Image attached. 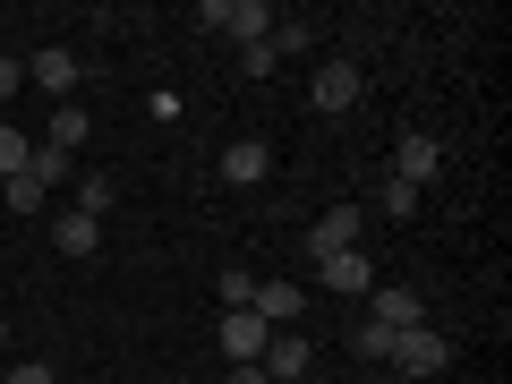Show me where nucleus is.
Returning a JSON list of instances; mask_svg holds the SVG:
<instances>
[{
    "instance_id": "nucleus-2",
    "label": "nucleus",
    "mask_w": 512,
    "mask_h": 384,
    "mask_svg": "<svg viewBox=\"0 0 512 384\" xmlns=\"http://www.w3.org/2000/svg\"><path fill=\"white\" fill-rule=\"evenodd\" d=\"M444 333H427V325H410V333H393V359L384 367H402V376H444Z\"/></svg>"
},
{
    "instance_id": "nucleus-26",
    "label": "nucleus",
    "mask_w": 512,
    "mask_h": 384,
    "mask_svg": "<svg viewBox=\"0 0 512 384\" xmlns=\"http://www.w3.org/2000/svg\"><path fill=\"white\" fill-rule=\"evenodd\" d=\"M231 384H274V376H265V367H231Z\"/></svg>"
},
{
    "instance_id": "nucleus-12",
    "label": "nucleus",
    "mask_w": 512,
    "mask_h": 384,
    "mask_svg": "<svg viewBox=\"0 0 512 384\" xmlns=\"http://www.w3.org/2000/svg\"><path fill=\"white\" fill-rule=\"evenodd\" d=\"M26 77H35L43 94H69V86H77V52H60V43H52V52L26 60Z\"/></svg>"
},
{
    "instance_id": "nucleus-17",
    "label": "nucleus",
    "mask_w": 512,
    "mask_h": 384,
    "mask_svg": "<svg viewBox=\"0 0 512 384\" xmlns=\"http://www.w3.org/2000/svg\"><path fill=\"white\" fill-rule=\"evenodd\" d=\"M43 146L77 154V146H86V111H77V103H60V111H52V137H43Z\"/></svg>"
},
{
    "instance_id": "nucleus-5",
    "label": "nucleus",
    "mask_w": 512,
    "mask_h": 384,
    "mask_svg": "<svg viewBox=\"0 0 512 384\" xmlns=\"http://www.w3.org/2000/svg\"><path fill=\"white\" fill-rule=\"evenodd\" d=\"M316 282H325V291H342V299H367V291H376V265H367V248H342V256H325V265H316Z\"/></svg>"
},
{
    "instance_id": "nucleus-8",
    "label": "nucleus",
    "mask_w": 512,
    "mask_h": 384,
    "mask_svg": "<svg viewBox=\"0 0 512 384\" xmlns=\"http://www.w3.org/2000/svg\"><path fill=\"white\" fill-rule=\"evenodd\" d=\"M256 367H265L274 384H299V367H308V342H299V325L265 333V359H256Z\"/></svg>"
},
{
    "instance_id": "nucleus-20",
    "label": "nucleus",
    "mask_w": 512,
    "mask_h": 384,
    "mask_svg": "<svg viewBox=\"0 0 512 384\" xmlns=\"http://www.w3.org/2000/svg\"><path fill=\"white\" fill-rule=\"evenodd\" d=\"M350 342H359V359H393V325H376V316H367Z\"/></svg>"
},
{
    "instance_id": "nucleus-13",
    "label": "nucleus",
    "mask_w": 512,
    "mask_h": 384,
    "mask_svg": "<svg viewBox=\"0 0 512 384\" xmlns=\"http://www.w3.org/2000/svg\"><path fill=\"white\" fill-rule=\"evenodd\" d=\"M52 248H60V256H94V248H103V222L60 214V222H52Z\"/></svg>"
},
{
    "instance_id": "nucleus-24",
    "label": "nucleus",
    "mask_w": 512,
    "mask_h": 384,
    "mask_svg": "<svg viewBox=\"0 0 512 384\" xmlns=\"http://www.w3.org/2000/svg\"><path fill=\"white\" fill-rule=\"evenodd\" d=\"M9 384H60V376H52V367H35V359H18V367H9Z\"/></svg>"
},
{
    "instance_id": "nucleus-18",
    "label": "nucleus",
    "mask_w": 512,
    "mask_h": 384,
    "mask_svg": "<svg viewBox=\"0 0 512 384\" xmlns=\"http://www.w3.org/2000/svg\"><path fill=\"white\" fill-rule=\"evenodd\" d=\"M26 154H35V146L18 137V120H0V180H18V171H26Z\"/></svg>"
},
{
    "instance_id": "nucleus-23",
    "label": "nucleus",
    "mask_w": 512,
    "mask_h": 384,
    "mask_svg": "<svg viewBox=\"0 0 512 384\" xmlns=\"http://www.w3.org/2000/svg\"><path fill=\"white\" fill-rule=\"evenodd\" d=\"M265 43H274V52L291 60V52H308V26H291V18H274V35H265Z\"/></svg>"
},
{
    "instance_id": "nucleus-25",
    "label": "nucleus",
    "mask_w": 512,
    "mask_h": 384,
    "mask_svg": "<svg viewBox=\"0 0 512 384\" xmlns=\"http://www.w3.org/2000/svg\"><path fill=\"white\" fill-rule=\"evenodd\" d=\"M0 94H18V60L9 52H0Z\"/></svg>"
},
{
    "instance_id": "nucleus-15",
    "label": "nucleus",
    "mask_w": 512,
    "mask_h": 384,
    "mask_svg": "<svg viewBox=\"0 0 512 384\" xmlns=\"http://www.w3.org/2000/svg\"><path fill=\"white\" fill-rule=\"evenodd\" d=\"M111 197H120V188H111V171H77V205H69V214L103 222V214H111Z\"/></svg>"
},
{
    "instance_id": "nucleus-22",
    "label": "nucleus",
    "mask_w": 512,
    "mask_h": 384,
    "mask_svg": "<svg viewBox=\"0 0 512 384\" xmlns=\"http://www.w3.org/2000/svg\"><path fill=\"white\" fill-rule=\"evenodd\" d=\"M239 69H248V77H274L282 52H274V43H248V52H239Z\"/></svg>"
},
{
    "instance_id": "nucleus-1",
    "label": "nucleus",
    "mask_w": 512,
    "mask_h": 384,
    "mask_svg": "<svg viewBox=\"0 0 512 384\" xmlns=\"http://www.w3.org/2000/svg\"><path fill=\"white\" fill-rule=\"evenodd\" d=\"M205 26H214L222 43H239V52H248V43L274 35V9H265V0H205Z\"/></svg>"
},
{
    "instance_id": "nucleus-3",
    "label": "nucleus",
    "mask_w": 512,
    "mask_h": 384,
    "mask_svg": "<svg viewBox=\"0 0 512 384\" xmlns=\"http://www.w3.org/2000/svg\"><path fill=\"white\" fill-rule=\"evenodd\" d=\"M265 333H274V325H265L256 308H222V359H231V367H256V359H265Z\"/></svg>"
},
{
    "instance_id": "nucleus-27",
    "label": "nucleus",
    "mask_w": 512,
    "mask_h": 384,
    "mask_svg": "<svg viewBox=\"0 0 512 384\" xmlns=\"http://www.w3.org/2000/svg\"><path fill=\"white\" fill-rule=\"evenodd\" d=\"M0 350H9V325H0Z\"/></svg>"
},
{
    "instance_id": "nucleus-19",
    "label": "nucleus",
    "mask_w": 512,
    "mask_h": 384,
    "mask_svg": "<svg viewBox=\"0 0 512 384\" xmlns=\"http://www.w3.org/2000/svg\"><path fill=\"white\" fill-rule=\"evenodd\" d=\"M376 205H384L393 222H419V188H402V180H384V188H376Z\"/></svg>"
},
{
    "instance_id": "nucleus-21",
    "label": "nucleus",
    "mask_w": 512,
    "mask_h": 384,
    "mask_svg": "<svg viewBox=\"0 0 512 384\" xmlns=\"http://www.w3.org/2000/svg\"><path fill=\"white\" fill-rule=\"evenodd\" d=\"M256 299V274H239V265H222V308H248Z\"/></svg>"
},
{
    "instance_id": "nucleus-14",
    "label": "nucleus",
    "mask_w": 512,
    "mask_h": 384,
    "mask_svg": "<svg viewBox=\"0 0 512 384\" xmlns=\"http://www.w3.org/2000/svg\"><path fill=\"white\" fill-rule=\"evenodd\" d=\"M77 171H86V163L60 154V146H35V154H26V180H35V188H60V180H77Z\"/></svg>"
},
{
    "instance_id": "nucleus-16",
    "label": "nucleus",
    "mask_w": 512,
    "mask_h": 384,
    "mask_svg": "<svg viewBox=\"0 0 512 384\" xmlns=\"http://www.w3.org/2000/svg\"><path fill=\"white\" fill-rule=\"evenodd\" d=\"M0 197H9V214H18V222H35L43 205H52V188H35V180L18 171V180H0Z\"/></svg>"
},
{
    "instance_id": "nucleus-9",
    "label": "nucleus",
    "mask_w": 512,
    "mask_h": 384,
    "mask_svg": "<svg viewBox=\"0 0 512 384\" xmlns=\"http://www.w3.org/2000/svg\"><path fill=\"white\" fill-rule=\"evenodd\" d=\"M256 316H265V325H299V308H308V291H299V282H256V299H248Z\"/></svg>"
},
{
    "instance_id": "nucleus-10",
    "label": "nucleus",
    "mask_w": 512,
    "mask_h": 384,
    "mask_svg": "<svg viewBox=\"0 0 512 384\" xmlns=\"http://www.w3.org/2000/svg\"><path fill=\"white\" fill-rule=\"evenodd\" d=\"M367 316H376V325H393V333H410L419 325V291H393V282H376V291H367Z\"/></svg>"
},
{
    "instance_id": "nucleus-6",
    "label": "nucleus",
    "mask_w": 512,
    "mask_h": 384,
    "mask_svg": "<svg viewBox=\"0 0 512 384\" xmlns=\"http://www.w3.org/2000/svg\"><path fill=\"white\" fill-rule=\"evenodd\" d=\"M359 231H367V222H359V205H333V214H325V222H316V231H308V256H316V265H325V256L359 248Z\"/></svg>"
},
{
    "instance_id": "nucleus-11",
    "label": "nucleus",
    "mask_w": 512,
    "mask_h": 384,
    "mask_svg": "<svg viewBox=\"0 0 512 384\" xmlns=\"http://www.w3.org/2000/svg\"><path fill=\"white\" fill-rule=\"evenodd\" d=\"M265 171H274V154L256 146V137H239V146H222V180H231V188H256Z\"/></svg>"
},
{
    "instance_id": "nucleus-7",
    "label": "nucleus",
    "mask_w": 512,
    "mask_h": 384,
    "mask_svg": "<svg viewBox=\"0 0 512 384\" xmlns=\"http://www.w3.org/2000/svg\"><path fill=\"white\" fill-rule=\"evenodd\" d=\"M308 103L316 111H350V103H359V60H325L316 86H308Z\"/></svg>"
},
{
    "instance_id": "nucleus-4",
    "label": "nucleus",
    "mask_w": 512,
    "mask_h": 384,
    "mask_svg": "<svg viewBox=\"0 0 512 384\" xmlns=\"http://www.w3.org/2000/svg\"><path fill=\"white\" fill-rule=\"evenodd\" d=\"M436 171H444V146L427 137V128H410L402 146H393V180H402V188H427Z\"/></svg>"
}]
</instances>
